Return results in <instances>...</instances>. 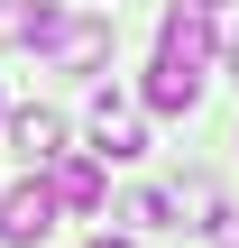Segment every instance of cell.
Returning <instances> with one entry per match:
<instances>
[{"mask_svg":"<svg viewBox=\"0 0 239 248\" xmlns=\"http://www.w3.org/2000/svg\"><path fill=\"white\" fill-rule=\"evenodd\" d=\"M203 74H212V9L175 0V9H166V28H157L147 110H193V101H203Z\"/></svg>","mask_w":239,"mask_h":248,"instance_id":"6da1fadb","label":"cell"},{"mask_svg":"<svg viewBox=\"0 0 239 248\" xmlns=\"http://www.w3.org/2000/svg\"><path fill=\"white\" fill-rule=\"evenodd\" d=\"M37 55L64 64V74H92V64H111V18H55V37Z\"/></svg>","mask_w":239,"mask_h":248,"instance_id":"7a4b0ae2","label":"cell"},{"mask_svg":"<svg viewBox=\"0 0 239 248\" xmlns=\"http://www.w3.org/2000/svg\"><path fill=\"white\" fill-rule=\"evenodd\" d=\"M147 147V120H138V101H120V92H92V156H138Z\"/></svg>","mask_w":239,"mask_h":248,"instance_id":"3957f363","label":"cell"},{"mask_svg":"<svg viewBox=\"0 0 239 248\" xmlns=\"http://www.w3.org/2000/svg\"><path fill=\"white\" fill-rule=\"evenodd\" d=\"M46 230H55V193H46V184L0 193V248H37Z\"/></svg>","mask_w":239,"mask_h":248,"instance_id":"277c9868","label":"cell"},{"mask_svg":"<svg viewBox=\"0 0 239 248\" xmlns=\"http://www.w3.org/2000/svg\"><path fill=\"white\" fill-rule=\"evenodd\" d=\"M46 193L64 212H92L101 202V156H46Z\"/></svg>","mask_w":239,"mask_h":248,"instance_id":"5b68a950","label":"cell"},{"mask_svg":"<svg viewBox=\"0 0 239 248\" xmlns=\"http://www.w3.org/2000/svg\"><path fill=\"white\" fill-rule=\"evenodd\" d=\"M9 147L28 166H46V156H64V120L55 110H9Z\"/></svg>","mask_w":239,"mask_h":248,"instance_id":"8992f818","label":"cell"},{"mask_svg":"<svg viewBox=\"0 0 239 248\" xmlns=\"http://www.w3.org/2000/svg\"><path fill=\"white\" fill-rule=\"evenodd\" d=\"M55 37V0H0V46H46Z\"/></svg>","mask_w":239,"mask_h":248,"instance_id":"52a82bcc","label":"cell"},{"mask_svg":"<svg viewBox=\"0 0 239 248\" xmlns=\"http://www.w3.org/2000/svg\"><path fill=\"white\" fill-rule=\"evenodd\" d=\"M129 221H138V230H166V221H175V193H138Z\"/></svg>","mask_w":239,"mask_h":248,"instance_id":"ba28073f","label":"cell"},{"mask_svg":"<svg viewBox=\"0 0 239 248\" xmlns=\"http://www.w3.org/2000/svg\"><path fill=\"white\" fill-rule=\"evenodd\" d=\"M212 248H239V212H221V202H212Z\"/></svg>","mask_w":239,"mask_h":248,"instance_id":"9c48e42d","label":"cell"},{"mask_svg":"<svg viewBox=\"0 0 239 248\" xmlns=\"http://www.w3.org/2000/svg\"><path fill=\"white\" fill-rule=\"evenodd\" d=\"M193 9H230V0H193Z\"/></svg>","mask_w":239,"mask_h":248,"instance_id":"30bf717a","label":"cell"},{"mask_svg":"<svg viewBox=\"0 0 239 248\" xmlns=\"http://www.w3.org/2000/svg\"><path fill=\"white\" fill-rule=\"evenodd\" d=\"M230 74H239V37H230Z\"/></svg>","mask_w":239,"mask_h":248,"instance_id":"8fae6325","label":"cell"},{"mask_svg":"<svg viewBox=\"0 0 239 248\" xmlns=\"http://www.w3.org/2000/svg\"><path fill=\"white\" fill-rule=\"evenodd\" d=\"M92 248H129V239H92Z\"/></svg>","mask_w":239,"mask_h":248,"instance_id":"7c38bea8","label":"cell"}]
</instances>
